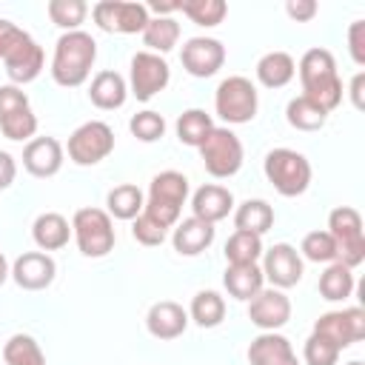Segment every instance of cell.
<instances>
[{"instance_id":"cell-20","label":"cell","mask_w":365,"mask_h":365,"mask_svg":"<svg viewBox=\"0 0 365 365\" xmlns=\"http://www.w3.org/2000/svg\"><path fill=\"white\" fill-rule=\"evenodd\" d=\"M248 362L251 365H299L291 342L282 334L262 331L248 345Z\"/></svg>"},{"instance_id":"cell-27","label":"cell","mask_w":365,"mask_h":365,"mask_svg":"<svg viewBox=\"0 0 365 365\" xmlns=\"http://www.w3.org/2000/svg\"><path fill=\"white\" fill-rule=\"evenodd\" d=\"M234 225H237V231H248V234L262 237L274 225V208L265 200H245L234 211Z\"/></svg>"},{"instance_id":"cell-30","label":"cell","mask_w":365,"mask_h":365,"mask_svg":"<svg viewBox=\"0 0 365 365\" xmlns=\"http://www.w3.org/2000/svg\"><path fill=\"white\" fill-rule=\"evenodd\" d=\"M285 120H288L297 131H319V128L325 125V120H328V111L319 108L314 100H308V97L299 94V97H294V100L288 103Z\"/></svg>"},{"instance_id":"cell-38","label":"cell","mask_w":365,"mask_h":365,"mask_svg":"<svg viewBox=\"0 0 365 365\" xmlns=\"http://www.w3.org/2000/svg\"><path fill=\"white\" fill-rule=\"evenodd\" d=\"M0 131H3L9 140H17V143L31 140L34 131H37V117H34L31 106L17 108V111H11L9 117H3V120H0Z\"/></svg>"},{"instance_id":"cell-12","label":"cell","mask_w":365,"mask_h":365,"mask_svg":"<svg viewBox=\"0 0 365 365\" xmlns=\"http://www.w3.org/2000/svg\"><path fill=\"white\" fill-rule=\"evenodd\" d=\"M314 334L325 336L328 342H334L342 351V348H348L365 336V311L362 308L328 311L314 322Z\"/></svg>"},{"instance_id":"cell-31","label":"cell","mask_w":365,"mask_h":365,"mask_svg":"<svg viewBox=\"0 0 365 365\" xmlns=\"http://www.w3.org/2000/svg\"><path fill=\"white\" fill-rule=\"evenodd\" d=\"M319 294L328 302H342L354 294V274L342 262H331L319 277Z\"/></svg>"},{"instance_id":"cell-13","label":"cell","mask_w":365,"mask_h":365,"mask_svg":"<svg viewBox=\"0 0 365 365\" xmlns=\"http://www.w3.org/2000/svg\"><path fill=\"white\" fill-rule=\"evenodd\" d=\"M0 60H3V66H6L9 80L17 83V86L31 83V80L43 71V63H46L43 48H40L37 40H34L31 34H26V31L6 48V54H3Z\"/></svg>"},{"instance_id":"cell-41","label":"cell","mask_w":365,"mask_h":365,"mask_svg":"<svg viewBox=\"0 0 365 365\" xmlns=\"http://www.w3.org/2000/svg\"><path fill=\"white\" fill-rule=\"evenodd\" d=\"M302 356H305L308 365H336V359H339V348H336L334 342H328L325 336L311 334V336L305 339Z\"/></svg>"},{"instance_id":"cell-24","label":"cell","mask_w":365,"mask_h":365,"mask_svg":"<svg viewBox=\"0 0 365 365\" xmlns=\"http://www.w3.org/2000/svg\"><path fill=\"white\" fill-rule=\"evenodd\" d=\"M31 237L37 242L40 251H60L63 245H68V237H71V225L63 214L57 211H46L34 220L31 225Z\"/></svg>"},{"instance_id":"cell-9","label":"cell","mask_w":365,"mask_h":365,"mask_svg":"<svg viewBox=\"0 0 365 365\" xmlns=\"http://www.w3.org/2000/svg\"><path fill=\"white\" fill-rule=\"evenodd\" d=\"M114 151V131L103 120H88L68 137V160L77 165H97Z\"/></svg>"},{"instance_id":"cell-2","label":"cell","mask_w":365,"mask_h":365,"mask_svg":"<svg viewBox=\"0 0 365 365\" xmlns=\"http://www.w3.org/2000/svg\"><path fill=\"white\" fill-rule=\"evenodd\" d=\"M302 97L314 100L319 108L334 111L342 103V80L336 74V60L328 48H308L299 60Z\"/></svg>"},{"instance_id":"cell-19","label":"cell","mask_w":365,"mask_h":365,"mask_svg":"<svg viewBox=\"0 0 365 365\" xmlns=\"http://www.w3.org/2000/svg\"><path fill=\"white\" fill-rule=\"evenodd\" d=\"M188 325V314L180 302L160 299L145 314V328L154 339H177Z\"/></svg>"},{"instance_id":"cell-15","label":"cell","mask_w":365,"mask_h":365,"mask_svg":"<svg viewBox=\"0 0 365 365\" xmlns=\"http://www.w3.org/2000/svg\"><path fill=\"white\" fill-rule=\"evenodd\" d=\"M182 68L191 77H211L225 63V46L214 37H191L180 51Z\"/></svg>"},{"instance_id":"cell-44","label":"cell","mask_w":365,"mask_h":365,"mask_svg":"<svg viewBox=\"0 0 365 365\" xmlns=\"http://www.w3.org/2000/svg\"><path fill=\"white\" fill-rule=\"evenodd\" d=\"M348 48L356 66H365V20H354L348 29Z\"/></svg>"},{"instance_id":"cell-6","label":"cell","mask_w":365,"mask_h":365,"mask_svg":"<svg viewBox=\"0 0 365 365\" xmlns=\"http://www.w3.org/2000/svg\"><path fill=\"white\" fill-rule=\"evenodd\" d=\"M71 231L83 257H106L114 248V222L103 208H80L71 220Z\"/></svg>"},{"instance_id":"cell-8","label":"cell","mask_w":365,"mask_h":365,"mask_svg":"<svg viewBox=\"0 0 365 365\" xmlns=\"http://www.w3.org/2000/svg\"><path fill=\"white\" fill-rule=\"evenodd\" d=\"M257 106H259L257 88H254V83H251L248 77L234 74V77H225V80L217 86L214 108H217V114H220L225 123L240 125V123L254 120Z\"/></svg>"},{"instance_id":"cell-10","label":"cell","mask_w":365,"mask_h":365,"mask_svg":"<svg viewBox=\"0 0 365 365\" xmlns=\"http://www.w3.org/2000/svg\"><path fill=\"white\" fill-rule=\"evenodd\" d=\"M94 23L103 31L111 34H137L148 23V9L145 3H125V0H100L91 9Z\"/></svg>"},{"instance_id":"cell-50","label":"cell","mask_w":365,"mask_h":365,"mask_svg":"<svg viewBox=\"0 0 365 365\" xmlns=\"http://www.w3.org/2000/svg\"><path fill=\"white\" fill-rule=\"evenodd\" d=\"M348 365H362V362H359V359H351V362H348Z\"/></svg>"},{"instance_id":"cell-7","label":"cell","mask_w":365,"mask_h":365,"mask_svg":"<svg viewBox=\"0 0 365 365\" xmlns=\"http://www.w3.org/2000/svg\"><path fill=\"white\" fill-rule=\"evenodd\" d=\"M200 157H202V165L211 177L225 180V177H234L242 168V143L231 128H217L214 125L211 134L200 145Z\"/></svg>"},{"instance_id":"cell-21","label":"cell","mask_w":365,"mask_h":365,"mask_svg":"<svg viewBox=\"0 0 365 365\" xmlns=\"http://www.w3.org/2000/svg\"><path fill=\"white\" fill-rule=\"evenodd\" d=\"M231 208H234V194L228 188H222V185H202L191 197L194 217L202 220V222H211V225L225 220Z\"/></svg>"},{"instance_id":"cell-37","label":"cell","mask_w":365,"mask_h":365,"mask_svg":"<svg viewBox=\"0 0 365 365\" xmlns=\"http://www.w3.org/2000/svg\"><path fill=\"white\" fill-rule=\"evenodd\" d=\"M46 9H48L51 23L66 31H80V23L88 14V6L83 0H48Z\"/></svg>"},{"instance_id":"cell-26","label":"cell","mask_w":365,"mask_h":365,"mask_svg":"<svg viewBox=\"0 0 365 365\" xmlns=\"http://www.w3.org/2000/svg\"><path fill=\"white\" fill-rule=\"evenodd\" d=\"M294 74H297V63L288 51H268L257 63V80L265 88H282L294 80Z\"/></svg>"},{"instance_id":"cell-34","label":"cell","mask_w":365,"mask_h":365,"mask_svg":"<svg viewBox=\"0 0 365 365\" xmlns=\"http://www.w3.org/2000/svg\"><path fill=\"white\" fill-rule=\"evenodd\" d=\"M211 128H214L211 114H205L202 108H188L177 120V137H180V143L194 145V148L202 145V140L211 134Z\"/></svg>"},{"instance_id":"cell-16","label":"cell","mask_w":365,"mask_h":365,"mask_svg":"<svg viewBox=\"0 0 365 365\" xmlns=\"http://www.w3.org/2000/svg\"><path fill=\"white\" fill-rule=\"evenodd\" d=\"M248 319L259 331H277L291 319V299L279 288H262L248 299Z\"/></svg>"},{"instance_id":"cell-45","label":"cell","mask_w":365,"mask_h":365,"mask_svg":"<svg viewBox=\"0 0 365 365\" xmlns=\"http://www.w3.org/2000/svg\"><path fill=\"white\" fill-rule=\"evenodd\" d=\"M285 11H288L291 20L305 23V20H311V17L317 14V3H314V0H288V3H285Z\"/></svg>"},{"instance_id":"cell-17","label":"cell","mask_w":365,"mask_h":365,"mask_svg":"<svg viewBox=\"0 0 365 365\" xmlns=\"http://www.w3.org/2000/svg\"><path fill=\"white\" fill-rule=\"evenodd\" d=\"M57 265L46 251H26L14 259L11 277L23 291H43L54 282Z\"/></svg>"},{"instance_id":"cell-40","label":"cell","mask_w":365,"mask_h":365,"mask_svg":"<svg viewBox=\"0 0 365 365\" xmlns=\"http://www.w3.org/2000/svg\"><path fill=\"white\" fill-rule=\"evenodd\" d=\"M128 128H131V134H134L137 140L154 143V140H160V137L165 134V120H163V114H157V111L148 108V111H137V114L131 117Z\"/></svg>"},{"instance_id":"cell-28","label":"cell","mask_w":365,"mask_h":365,"mask_svg":"<svg viewBox=\"0 0 365 365\" xmlns=\"http://www.w3.org/2000/svg\"><path fill=\"white\" fill-rule=\"evenodd\" d=\"M106 205H108V217H117V220H134L143 214V205H145V197L137 185L131 182H123V185H114L106 197Z\"/></svg>"},{"instance_id":"cell-5","label":"cell","mask_w":365,"mask_h":365,"mask_svg":"<svg viewBox=\"0 0 365 365\" xmlns=\"http://www.w3.org/2000/svg\"><path fill=\"white\" fill-rule=\"evenodd\" d=\"M328 234L336 242V262L356 268L365 259V234H362V217L351 205H339L328 214Z\"/></svg>"},{"instance_id":"cell-47","label":"cell","mask_w":365,"mask_h":365,"mask_svg":"<svg viewBox=\"0 0 365 365\" xmlns=\"http://www.w3.org/2000/svg\"><path fill=\"white\" fill-rule=\"evenodd\" d=\"M145 9H148V11H154L157 17H168V14L180 11V3H160V0H151Z\"/></svg>"},{"instance_id":"cell-35","label":"cell","mask_w":365,"mask_h":365,"mask_svg":"<svg viewBox=\"0 0 365 365\" xmlns=\"http://www.w3.org/2000/svg\"><path fill=\"white\" fill-rule=\"evenodd\" d=\"M3 359H6V365H46V356H43L37 339L29 334L9 336V342L3 345Z\"/></svg>"},{"instance_id":"cell-22","label":"cell","mask_w":365,"mask_h":365,"mask_svg":"<svg viewBox=\"0 0 365 365\" xmlns=\"http://www.w3.org/2000/svg\"><path fill=\"white\" fill-rule=\"evenodd\" d=\"M171 242H174V251L177 254L197 257V254H202L214 242V225L211 222H202L197 217H188V220H182V222L174 225Z\"/></svg>"},{"instance_id":"cell-32","label":"cell","mask_w":365,"mask_h":365,"mask_svg":"<svg viewBox=\"0 0 365 365\" xmlns=\"http://www.w3.org/2000/svg\"><path fill=\"white\" fill-rule=\"evenodd\" d=\"M188 317L200 325V328H217L225 319V299L217 291H197L191 299V311Z\"/></svg>"},{"instance_id":"cell-43","label":"cell","mask_w":365,"mask_h":365,"mask_svg":"<svg viewBox=\"0 0 365 365\" xmlns=\"http://www.w3.org/2000/svg\"><path fill=\"white\" fill-rule=\"evenodd\" d=\"M26 106H29V97H26L23 88H17V86H0V120L9 117L17 108H26Z\"/></svg>"},{"instance_id":"cell-3","label":"cell","mask_w":365,"mask_h":365,"mask_svg":"<svg viewBox=\"0 0 365 365\" xmlns=\"http://www.w3.org/2000/svg\"><path fill=\"white\" fill-rule=\"evenodd\" d=\"M185 197H188V177L180 171H160L151 180L143 214L168 231L180 222V211L185 205Z\"/></svg>"},{"instance_id":"cell-29","label":"cell","mask_w":365,"mask_h":365,"mask_svg":"<svg viewBox=\"0 0 365 365\" xmlns=\"http://www.w3.org/2000/svg\"><path fill=\"white\" fill-rule=\"evenodd\" d=\"M180 40V23L174 17H148L145 29H143V43L154 51V54H165L177 46Z\"/></svg>"},{"instance_id":"cell-36","label":"cell","mask_w":365,"mask_h":365,"mask_svg":"<svg viewBox=\"0 0 365 365\" xmlns=\"http://www.w3.org/2000/svg\"><path fill=\"white\" fill-rule=\"evenodd\" d=\"M180 11L197 23V26H205V29H214L225 20L228 14V6L222 0H188V3H180Z\"/></svg>"},{"instance_id":"cell-1","label":"cell","mask_w":365,"mask_h":365,"mask_svg":"<svg viewBox=\"0 0 365 365\" xmlns=\"http://www.w3.org/2000/svg\"><path fill=\"white\" fill-rule=\"evenodd\" d=\"M97 60V43L86 31H66L60 34L51 57V77L63 88H77L88 80L91 66Z\"/></svg>"},{"instance_id":"cell-48","label":"cell","mask_w":365,"mask_h":365,"mask_svg":"<svg viewBox=\"0 0 365 365\" xmlns=\"http://www.w3.org/2000/svg\"><path fill=\"white\" fill-rule=\"evenodd\" d=\"M362 86H365V74L359 71V74L354 77V83H351V97H354V106H356V108L365 106V103H362Z\"/></svg>"},{"instance_id":"cell-39","label":"cell","mask_w":365,"mask_h":365,"mask_svg":"<svg viewBox=\"0 0 365 365\" xmlns=\"http://www.w3.org/2000/svg\"><path fill=\"white\" fill-rule=\"evenodd\" d=\"M299 251L311 262H328V265L336 262V242H334V237L328 231H311V234H305Z\"/></svg>"},{"instance_id":"cell-18","label":"cell","mask_w":365,"mask_h":365,"mask_svg":"<svg viewBox=\"0 0 365 365\" xmlns=\"http://www.w3.org/2000/svg\"><path fill=\"white\" fill-rule=\"evenodd\" d=\"M63 145L54 140V137H34L26 143L23 148V168L31 174V177H54L60 168H63Z\"/></svg>"},{"instance_id":"cell-33","label":"cell","mask_w":365,"mask_h":365,"mask_svg":"<svg viewBox=\"0 0 365 365\" xmlns=\"http://www.w3.org/2000/svg\"><path fill=\"white\" fill-rule=\"evenodd\" d=\"M262 257V237L248 231H234L225 242V259L228 265H254Z\"/></svg>"},{"instance_id":"cell-49","label":"cell","mask_w":365,"mask_h":365,"mask_svg":"<svg viewBox=\"0 0 365 365\" xmlns=\"http://www.w3.org/2000/svg\"><path fill=\"white\" fill-rule=\"evenodd\" d=\"M9 274H11V268H9V262H6V257H3V251H0V285L9 279Z\"/></svg>"},{"instance_id":"cell-23","label":"cell","mask_w":365,"mask_h":365,"mask_svg":"<svg viewBox=\"0 0 365 365\" xmlns=\"http://www.w3.org/2000/svg\"><path fill=\"white\" fill-rule=\"evenodd\" d=\"M125 97H128V86H125L123 74H117V71H100V74H94L91 86H88V100L97 108L114 111V108H120L125 103Z\"/></svg>"},{"instance_id":"cell-46","label":"cell","mask_w":365,"mask_h":365,"mask_svg":"<svg viewBox=\"0 0 365 365\" xmlns=\"http://www.w3.org/2000/svg\"><path fill=\"white\" fill-rule=\"evenodd\" d=\"M17 177V163L9 151H0V191H6Z\"/></svg>"},{"instance_id":"cell-4","label":"cell","mask_w":365,"mask_h":365,"mask_svg":"<svg viewBox=\"0 0 365 365\" xmlns=\"http://www.w3.org/2000/svg\"><path fill=\"white\" fill-rule=\"evenodd\" d=\"M265 177L282 197H299L311 185V163L294 148H274L265 154Z\"/></svg>"},{"instance_id":"cell-14","label":"cell","mask_w":365,"mask_h":365,"mask_svg":"<svg viewBox=\"0 0 365 365\" xmlns=\"http://www.w3.org/2000/svg\"><path fill=\"white\" fill-rule=\"evenodd\" d=\"M262 277L271 282V288H291L302 279V257L294 245L277 242L268 251H262Z\"/></svg>"},{"instance_id":"cell-25","label":"cell","mask_w":365,"mask_h":365,"mask_svg":"<svg viewBox=\"0 0 365 365\" xmlns=\"http://www.w3.org/2000/svg\"><path fill=\"white\" fill-rule=\"evenodd\" d=\"M262 268L254 262V265H228L225 274H222V285L225 291L234 297V299H242L248 302L251 297H257L262 291Z\"/></svg>"},{"instance_id":"cell-42","label":"cell","mask_w":365,"mask_h":365,"mask_svg":"<svg viewBox=\"0 0 365 365\" xmlns=\"http://www.w3.org/2000/svg\"><path fill=\"white\" fill-rule=\"evenodd\" d=\"M131 234H134V240H137L140 245H148V248H154V245H163V242H165V237H168V231H165L163 225H157L151 217H145V214L134 217Z\"/></svg>"},{"instance_id":"cell-11","label":"cell","mask_w":365,"mask_h":365,"mask_svg":"<svg viewBox=\"0 0 365 365\" xmlns=\"http://www.w3.org/2000/svg\"><path fill=\"white\" fill-rule=\"evenodd\" d=\"M171 80V68L168 63L154 54V51H137L131 57V71H128V83H131V94L137 100H151L154 94H160Z\"/></svg>"}]
</instances>
